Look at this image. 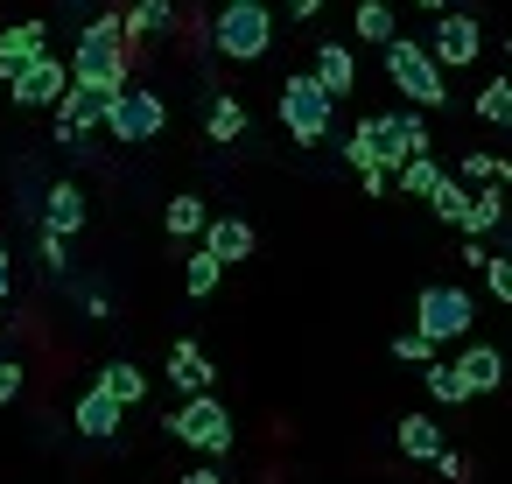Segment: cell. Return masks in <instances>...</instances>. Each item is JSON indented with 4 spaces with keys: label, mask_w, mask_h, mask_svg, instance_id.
Masks as SVG:
<instances>
[{
    "label": "cell",
    "mask_w": 512,
    "mask_h": 484,
    "mask_svg": "<svg viewBox=\"0 0 512 484\" xmlns=\"http://www.w3.org/2000/svg\"><path fill=\"white\" fill-rule=\"evenodd\" d=\"M71 85H99V92H120L127 85V29L113 15L85 22V36L71 50Z\"/></svg>",
    "instance_id": "cell-1"
},
{
    "label": "cell",
    "mask_w": 512,
    "mask_h": 484,
    "mask_svg": "<svg viewBox=\"0 0 512 484\" xmlns=\"http://www.w3.org/2000/svg\"><path fill=\"white\" fill-rule=\"evenodd\" d=\"M386 78H393V92H407V99H414V113L449 99V71H442L421 43H407V36H393V43H386Z\"/></svg>",
    "instance_id": "cell-2"
},
{
    "label": "cell",
    "mask_w": 512,
    "mask_h": 484,
    "mask_svg": "<svg viewBox=\"0 0 512 484\" xmlns=\"http://www.w3.org/2000/svg\"><path fill=\"white\" fill-rule=\"evenodd\" d=\"M211 43H218L232 64H253V57L274 43V15L260 8V0H225V15H218Z\"/></svg>",
    "instance_id": "cell-3"
},
{
    "label": "cell",
    "mask_w": 512,
    "mask_h": 484,
    "mask_svg": "<svg viewBox=\"0 0 512 484\" xmlns=\"http://www.w3.org/2000/svg\"><path fill=\"white\" fill-rule=\"evenodd\" d=\"M330 113H337V99L302 71V78H281V127L309 148V141H323L330 134Z\"/></svg>",
    "instance_id": "cell-4"
},
{
    "label": "cell",
    "mask_w": 512,
    "mask_h": 484,
    "mask_svg": "<svg viewBox=\"0 0 512 484\" xmlns=\"http://www.w3.org/2000/svg\"><path fill=\"white\" fill-rule=\"evenodd\" d=\"M470 316H477V302H470V288H449V281H435V288H421V302H414V330H421L428 344H449V337H470Z\"/></svg>",
    "instance_id": "cell-5"
},
{
    "label": "cell",
    "mask_w": 512,
    "mask_h": 484,
    "mask_svg": "<svg viewBox=\"0 0 512 484\" xmlns=\"http://www.w3.org/2000/svg\"><path fill=\"white\" fill-rule=\"evenodd\" d=\"M162 120H169L162 92H134V85H120V92H113L106 127H113V141H120V148H148V141L162 134Z\"/></svg>",
    "instance_id": "cell-6"
},
{
    "label": "cell",
    "mask_w": 512,
    "mask_h": 484,
    "mask_svg": "<svg viewBox=\"0 0 512 484\" xmlns=\"http://www.w3.org/2000/svg\"><path fill=\"white\" fill-rule=\"evenodd\" d=\"M169 428H176L190 449H204V456H225V449H232V414H225V400H211V393H190V400L169 414Z\"/></svg>",
    "instance_id": "cell-7"
},
{
    "label": "cell",
    "mask_w": 512,
    "mask_h": 484,
    "mask_svg": "<svg viewBox=\"0 0 512 484\" xmlns=\"http://www.w3.org/2000/svg\"><path fill=\"white\" fill-rule=\"evenodd\" d=\"M477 50H484L477 15H470V8H442V15H435V43H428V57H435L442 71H463V64H477Z\"/></svg>",
    "instance_id": "cell-8"
},
{
    "label": "cell",
    "mask_w": 512,
    "mask_h": 484,
    "mask_svg": "<svg viewBox=\"0 0 512 484\" xmlns=\"http://www.w3.org/2000/svg\"><path fill=\"white\" fill-rule=\"evenodd\" d=\"M372 141H379V162H386V176H393L400 162L428 155V127H421V113H379V120H372Z\"/></svg>",
    "instance_id": "cell-9"
},
{
    "label": "cell",
    "mask_w": 512,
    "mask_h": 484,
    "mask_svg": "<svg viewBox=\"0 0 512 484\" xmlns=\"http://www.w3.org/2000/svg\"><path fill=\"white\" fill-rule=\"evenodd\" d=\"M106 113H113V92H99V85H71L64 106H57V141H64V148L85 141L92 127H106Z\"/></svg>",
    "instance_id": "cell-10"
},
{
    "label": "cell",
    "mask_w": 512,
    "mask_h": 484,
    "mask_svg": "<svg viewBox=\"0 0 512 484\" xmlns=\"http://www.w3.org/2000/svg\"><path fill=\"white\" fill-rule=\"evenodd\" d=\"M8 92H15V106H64V92H71V64H57V57L43 50Z\"/></svg>",
    "instance_id": "cell-11"
},
{
    "label": "cell",
    "mask_w": 512,
    "mask_h": 484,
    "mask_svg": "<svg viewBox=\"0 0 512 484\" xmlns=\"http://www.w3.org/2000/svg\"><path fill=\"white\" fill-rule=\"evenodd\" d=\"M43 36H50L43 22H15L8 36H0V85H15V78L43 57Z\"/></svg>",
    "instance_id": "cell-12"
},
{
    "label": "cell",
    "mask_w": 512,
    "mask_h": 484,
    "mask_svg": "<svg viewBox=\"0 0 512 484\" xmlns=\"http://www.w3.org/2000/svg\"><path fill=\"white\" fill-rule=\"evenodd\" d=\"M456 379H463V393H498V386H505V351L470 344V351L456 358Z\"/></svg>",
    "instance_id": "cell-13"
},
{
    "label": "cell",
    "mask_w": 512,
    "mask_h": 484,
    "mask_svg": "<svg viewBox=\"0 0 512 484\" xmlns=\"http://www.w3.org/2000/svg\"><path fill=\"white\" fill-rule=\"evenodd\" d=\"M120 414H127V407H120V400H113L106 386H92V393H85V400L71 407V421H78V435H92V442H106V435L120 428Z\"/></svg>",
    "instance_id": "cell-14"
},
{
    "label": "cell",
    "mask_w": 512,
    "mask_h": 484,
    "mask_svg": "<svg viewBox=\"0 0 512 484\" xmlns=\"http://www.w3.org/2000/svg\"><path fill=\"white\" fill-rule=\"evenodd\" d=\"M204 253L225 260V267L246 260V253H253V225H246V218H211V225H204Z\"/></svg>",
    "instance_id": "cell-15"
},
{
    "label": "cell",
    "mask_w": 512,
    "mask_h": 484,
    "mask_svg": "<svg viewBox=\"0 0 512 484\" xmlns=\"http://www.w3.org/2000/svg\"><path fill=\"white\" fill-rule=\"evenodd\" d=\"M309 78H316V85H323L330 99H344V92L358 85V57H351V50H337V43H323V50H316V71H309Z\"/></svg>",
    "instance_id": "cell-16"
},
{
    "label": "cell",
    "mask_w": 512,
    "mask_h": 484,
    "mask_svg": "<svg viewBox=\"0 0 512 484\" xmlns=\"http://www.w3.org/2000/svg\"><path fill=\"white\" fill-rule=\"evenodd\" d=\"M78 225H85V190H78V183H57V190H50V211H43V232H50V239H71Z\"/></svg>",
    "instance_id": "cell-17"
},
{
    "label": "cell",
    "mask_w": 512,
    "mask_h": 484,
    "mask_svg": "<svg viewBox=\"0 0 512 484\" xmlns=\"http://www.w3.org/2000/svg\"><path fill=\"white\" fill-rule=\"evenodd\" d=\"M169 379H176L183 393H211V358H204L197 344H176V351H169Z\"/></svg>",
    "instance_id": "cell-18"
},
{
    "label": "cell",
    "mask_w": 512,
    "mask_h": 484,
    "mask_svg": "<svg viewBox=\"0 0 512 484\" xmlns=\"http://www.w3.org/2000/svg\"><path fill=\"white\" fill-rule=\"evenodd\" d=\"M400 456L435 463V456H442V428H435L428 414H407V421H400Z\"/></svg>",
    "instance_id": "cell-19"
},
{
    "label": "cell",
    "mask_w": 512,
    "mask_h": 484,
    "mask_svg": "<svg viewBox=\"0 0 512 484\" xmlns=\"http://www.w3.org/2000/svg\"><path fill=\"white\" fill-rule=\"evenodd\" d=\"M498 218H505V197H498V183H477V190H470V211H463V232H470V239H484Z\"/></svg>",
    "instance_id": "cell-20"
},
{
    "label": "cell",
    "mask_w": 512,
    "mask_h": 484,
    "mask_svg": "<svg viewBox=\"0 0 512 484\" xmlns=\"http://www.w3.org/2000/svg\"><path fill=\"white\" fill-rule=\"evenodd\" d=\"M99 386H106V393H113L120 407H134V400L148 393V372H141V365H127V358H113V365L99 372Z\"/></svg>",
    "instance_id": "cell-21"
},
{
    "label": "cell",
    "mask_w": 512,
    "mask_h": 484,
    "mask_svg": "<svg viewBox=\"0 0 512 484\" xmlns=\"http://www.w3.org/2000/svg\"><path fill=\"white\" fill-rule=\"evenodd\" d=\"M204 134H211V141H239V134H246V106H239V99H211Z\"/></svg>",
    "instance_id": "cell-22"
},
{
    "label": "cell",
    "mask_w": 512,
    "mask_h": 484,
    "mask_svg": "<svg viewBox=\"0 0 512 484\" xmlns=\"http://www.w3.org/2000/svg\"><path fill=\"white\" fill-rule=\"evenodd\" d=\"M477 120H484V127H512V78H491V85L477 92Z\"/></svg>",
    "instance_id": "cell-23"
},
{
    "label": "cell",
    "mask_w": 512,
    "mask_h": 484,
    "mask_svg": "<svg viewBox=\"0 0 512 484\" xmlns=\"http://www.w3.org/2000/svg\"><path fill=\"white\" fill-rule=\"evenodd\" d=\"M344 162H351L358 176L386 169V162H379V141H372V120H358V127H351V141H344Z\"/></svg>",
    "instance_id": "cell-24"
},
{
    "label": "cell",
    "mask_w": 512,
    "mask_h": 484,
    "mask_svg": "<svg viewBox=\"0 0 512 484\" xmlns=\"http://www.w3.org/2000/svg\"><path fill=\"white\" fill-rule=\"evenodd\" d=\"M393 183H400L407 197H435V183H442V169H435L428 155H414V162H400V169H393Z\"/></svg>",
    "instance_id": "cell-25"
},
{
    "label": "cell",
    "mask_w": 512,
    "mask_h": 484,
    "mask_svg": "<svg viewBox=\"0 0 512 484\" xmlns=\"http://www.w3.org/2000/svg\"><path fill=\"white\" fill-rule=\"evenodd\" d=\"M358 36H365V43H393V36H400L386 0H358Z\"/></svg>",
    "instance_id": "cell-26"
},
{
    "label": "cell",
    "mask_w": 512,
    "mask_h": 484,
    "mask_svg": "<svg viewBox=\"0 0 512 484\" xmlns=\"http://www.w3.org/2000/svg\"><path fill=\"white\" fill-rule=\"evenodd\" d=\"M204 225H211L204 197H176V204H169V232H176V239H197Z\"/></svg>",
    "instance_id": "cell-27"
},
{
    "label": "cell",
    "mask_w": 512,
    "mask_h": 484,
    "mask_svg": "<svg viewBox=\"0 0 512 484\" xmlns=\"http://www.w3.org/2000/svg\"><path fill=\"white\" fill-rule=\"evenodd\" d=\"M218 274H225V260H211V253H190V267H183V288L204 302V295L218 288Z\"/></svg>",
    "instance_id": "cell-28"
},
{
    "label": "cell",
    "mask_w": 512,
    "mask_h": 484,
    "mask_svg": "<svg viewBox=\"0 0 512 484\" xmlns=\"http://www.w3.org/2000/svg\"><path fill=\"white\" fill-rule=\"evenodd\" d=\"M169 15H176V0H141V8H134V15H127L120 29H127V43H134V36H148V29H162Z\"/></svg>",
    "instance_id": "cell-29"
},
{
    "label": "cell",
    "mask_w": 512,
    "mask_h": 484,
    "mask_svg": "<svg viewBox=\"0 0 512 484\" xmlns=\"http://www.w3.org/2000/svg\"><path fill=\"white\" fill-rule=\"evenodd\" d=\"M428 204H435V218H449V225H463V211H470V190H463V183H449V176H442V183H435V197H428Z\"/></svg>",
    "instance_id": "cell-30"
},
{
    "label": "cell",
    "mask_w": 512,
    "mask_h": 484,
    "mask_svg": "<svg viewBox=\"0 0 512 484\" xmlns=\"http://www.w3.org/2000/svg\"><path fill=\"white\" fill-rule=\"evenodd\" d=\"M428 400H442V407L470 400V393H463V379H456V365H428Z\"/></svg>",
    "instance_id": "cell-31"
},
{
    "label": "cell",
    "mask_w": 512,
    "mask_h": 484,
    "mask_svg": "<svg viewBox=\"0 0 512 484\" xmlns=\"http://www.w3.org/2000/svg\"><path fill=\"white\" fill-rule=\"evenodd\" d=\"M393 358H414V365H428V358H435V344H428L421 330H400V337H393Z\"/></svg>",
    "instance_id": "cell-32"
},
{
    "label": "cell",
    "mask_w": 512,
    "mask_h": 484,
    "mask_svg": "<svg viewBox=\"0 0 512 484\" xmlns=\"http://www.w3.org/2000/svg\"><path fill=\"white\" fill-rule=\"evenodd\" d=\"M484 288H491L498 302H512V260H484Z\"/></svg>",
    "instance_id": "cell-33"
},
{
    "label": "cell",
    "mask_w": 512,
    "mask_h": 484,
    "mask_svg": "<svg viewBox=\"0 0 512 484\" xmlns=\"http://www.w3.org/2000/svg\"><path fill=\"white\" fill-rule=\"evenodd\" d=\"M463 183H498V155H463Z\"/></svg>",
    "instance_id": "cell-34"
},
{
    "label": "cell",
    "mask_w": 512,
    "mask_h": 484,
    "mask_svg": "<svg viewBox=\"0 0 512 484\" xmlns=\"http://www.w3.org/2000/svg\"><path fill=\"white\" fill-rule=\"evenodd\" d=\"M15 393H22V365H15V358H0V407H8Z\"/></svg>",
    "instance_id": "cell-35"
},
{
    "label": "cell",
    "mask_w": 512,
    "mask_h": 484,
    "mask_svg": "<svg viewBox=\"0 0 512 484\" xmlns=\"http://www.w3.org/2000/svg\"><path fill=\"white\" fill-rule=\"evenodd\" d=\"M8 288H15V267H8V253H0V302H8Z\"/></svg>",
    "instance_id": "cell-36"
},
{
    "label": "cell",
    "mask_w": 512,
    "mask_h": 484,
    "mask_svg": "<svg viewBox=\"0 0 512 484\" xmlns=\"http://www.w3.org/2000/svg\"><path fill=\"white\" fill-rule=\"evenodd\" d=\"M183 484H225V477H218V470H190Z\"/></svg>",
    "instance_id": "cell-37"
},
{
    "label": "cell",
    "mask_w": 512,
    "mask_h": 484,
    "mask_svg": "<svg viewBox=\"0 0 512 484\" xmlns=\"http://www.w3.org/2000/svg\"><path fill=\"white\" fill-rule=\"evenodd\" d=\"M288 8H295V15H302V22H309V15H316V8H323V0H288Z\"/></svg>",
    "instance_id": "cell-38"
},
{
    "label": "cell",
    "mask_w": 512,
    "mask_h": 484,
    "mask_svg": "<svg viewBox=\"0 0 512 484\" xmlns=\"http://www.w3.org/2000/svg\"><path fill=\"white\" fill-rule=\"evenodd\" d=\"M421 8H428V15H442V8H449V0H421Z\"/></svg>",
    "instance_id": "cell-39"
},
{
    "label": "cell",
    "mask_w": 512,
    "mask_h": 484,
    "mask_svg": "<svg viewBox=\"0 0 512 484\" xmlns=\"http://www.w3.org/2000/svg\"><path fill=\"white\" fill-rule=\"evenodd\" d=\"M498 183H512V162H498Z\"/></svg>",
    "instance_id": "cell-40"
},
{
    "label": "cell",
    "mask_w": 512,
    "mask_h": 484,
    "mask_svg": "<svg viewBox=\"0 0 512 484\" xmlns=\"http://www.w3.org/2000/svg\"><path fill=\"white\" fill-rule=\"evenodd\" d=\"M505 50H512V43H505Z\"/></svg>",
    "instance_id": "cell-41"
}]
</instances>
